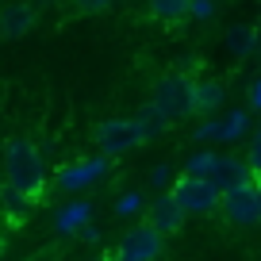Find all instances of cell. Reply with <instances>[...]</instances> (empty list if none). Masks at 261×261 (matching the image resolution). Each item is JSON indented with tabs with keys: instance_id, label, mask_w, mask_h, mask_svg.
Returning <instances> with one entry per match:
<instances>
[{
	"instance_id": "obj_1",
	"label": "cell",
	"mask_w": 261,
	"mask_h": 261,
	"mask_svg": "<svg viewBox=\"0 0 261 261\" xmlns=\"http://www.w3.org/2000/svg\"><path fill=\"white\" fill-rule=\"evenodd\" d=\"M4 185L23 192L27 200H39L46 192V162H42L35 142H27V139L4 142Z\"/></svg>"
},
{
	"instance_id": "obj_2",
	"label": "cell",
	"mask_w": 261,
	"mask_h": 261,
	"mask_svg": "<svg viewBox=\"0 0 261 261\" xmlns=\"http://www.w3.org/2000/svg\"><path fill=\"white\" fill-rule=\"evenodd\" d=\"M185 173H188V177H200V180H212L219 192H230V188L250 185V180H253L250 165H246L242 158H234V154H215V150H200L196 158H188Z\"/></svg>"
},
{
	"instance_id": "obj_3",
	"label": "cell",
	"mask_w": 261,
	"mask_h": 261,
	"mask_svg": "<svg viewBox=\"0 0 261 261\" xmlns=\"http://www.w3.org/2000/svg\"><path fill=\"white\" fill-rule=\"evenodd\" d=\"M192 89H196V81L188 73H162L158 85H154L150 104L169 123H177V119H185V115H192Z\"/></svg>"
},
{
	"instance_id": "obj_4",
	"label": "cell",
	"mask_w": 261,
	"mask_h": 261,
	"mask_svg": "<svg viewBox=\"0 0 261 261\" xmlns=\"http://www.w3.org/2000/svg\"><path fill=\"white\" fill-rule=\"evenodd\" d=\"M173 204L180 207L185 215H215L223 207V192L212 185V180H200V177H188L180 173L173 180Z\"/></svg>"
},
{
	"instance_id": "obj_5",
	"label": "cell",
	"mask_w": 261,
	"mask_h": 261,
	"mask_svg": "<svg viewBox=\"0 0 261 261\" xmlns=\"http://www.w3.org/2000/svg\"><path fill=\"white\" fill-rule=\"evenodd\" d=\"M92 142H96L100 158H119V154H130L135 146H142L146 139H142L139 119L130 115V119H104V123H96Z\"/></svg>"
},
{
	"instance_id": "obj_6",
	"label": "cell",
	"mask_w": 261,
	"mask_h": 261,
	"mask_svg": "<svg viewBox=\"0 0 261 261\" xmlns=\"http://www.w3.org/2000/svg\"><path fill=\"white\" fill-rule=\"evenodd\" d=\"M223 219L230 227H257L261 223V192H257V180L250 185H238L230 192H223Z\"/></svg>"
},
{
	"instance_id": "obj_7",
	"label": "cell",
	"mask_w": 261,
	"mask_h": 261,
	"mask_svg": "<svg viewBox=\"0 0 261 261\" xmlns=\"http://www.w3.org/2000/svg\"><path fill=\"white\" fill-rule=\"evenodd\" d=\"M162 250H165V238L158 234L150 223H139V227H130L127 234L119 238L115 257H119V261H158Z\"/></svg>"
},
{
	"instance_id": "obj_8",
	"label": "cell",
	"mask_w": 261,
	"mask_h": 261,
	"mask_svg": "<svg viewBox=\"0 0 261 261\" xmlns=\"http://www.w3.org/2000/svg\"><path fill=\"white\" fill-rule=\"evenodd\" d=\"M108 173V158H81V162L73 165H65L62 173H58V188H65V192H77V188L85 185H96L100 177Z\"/></svg>"
},
{
	"instance_id": "obj_9",
	"label": "cell",
	"mask_w": 261,
	"mask_h": 261,
	"mask_svg": "<svg viewBox=\"0 0 261 261\" xmlns=\"http://www.w3.org/2000/svg\"><path fill=\"white\" fill-rule=\"evenodd\" d=\"M39 19L35 4H0V39H23Z\"/></svg>"
},
{
	"instance_id": "obj_10",
	"label": "cell",
	"mask_w": 261,
	"mask_h": 261,
	"mask_svg": "<svg viewBox=\"0 0 261 261\" xmlns=\"http://www.w3.org/2000/svg\"><path fill=\"white\" fill-rule=\"evenodd\" d=\"M185 219H188V215L180 212L177 204H173V196H162V200H154V204L146 207V223H150V227H154L162 238H169V234H180Z\"/></svg>"
},
{
	"instance_id": "obj_11",
	"label": "cell",
	"mask_w": 261,
	"mask_h": 261,
	"mask_svg": "<svg viewBox=\"0 0 261 261\" xmlns=\"http://www.w3.org/2000/svg\"><path fill=\"white\" fill-rule=\"evenodd\" d=\"M223 100H227L223 81H215V77H200L196 89H192V115H215L223 108Z\"/></svg>"
},
{
	"instance_id": "obj_12",
	"label": "cell",
	"mask_w": 261,
	"mask_h": 261,
	"mask_svg": "<svg viewBox=\"0 0 261 261\" xmlns=\"http://www.w3.org/2000/svg\"><path fill=\"white\" fill-rule=\"evenodd\" d=\"M89 223H92V204H85V200H73L69 207H62L58 212V219H54V227L62 230V234H77V230H89Z\"/></svg>"
},
{
	"instance_id": "obj_13",
	"label": "cell",
	"mask_w": 261,
	"mask_h": 261,
	"mask_svg": "<svg viewBox=\"0 0 261 261\" xmlns=\"http://www.w3.org/2000/svg\"><path fill=\"white\" fill-rule=\"evenodd\" d=\"M146 12L154 19H162V23H185L188 19V0H154Z\"/></svg>"
},
{
	"instance_id": "obj_14",
	"label": "cell",
	"mask_w": 261,
	"mask_h": 261,
	"mask_svg": "<svg viewBox=\"0 0 261 261\" xmlns=\"http://www.w3.org/2000/svg\"><path fill=\"white\" fill-rule=\"evenodd\" d=\"M135 119H139V127H142V139H146V142H150V139H162L165 130H169V119H165V115L158 112L154 104H146L139 115H135Z\"/></svg>"
},
{
	"instance_id": "obj_15",
	"label": "cell",
	"mask_w": 261,
	"mask_h": 261,
	"mask_svg": "<svg viewBox=\"0 0 261 261\" xmlns=\"http://www.w3.org/2000/svg\"><path fill=\"white\" fill-rule=\"evenodd\" d=\"M31 204H35V200H27V196H23V192H16V188H8V185L0 188V212L8 215L12 223L23 219V215L31 212Z\"/></svg>"
},
{
	"instance_id": "obj_16",
	"label": "cell",
	"mask_w": 261,
	"mask_h": 261,
	"mask_svg": "<svg viewBox=\"0 0 261 261\" xmlns=\"http://www.w3.org/2000/svg\"><path fill=\"white\" fill-rule=\"evenodd\" d=\"M227 46L234 50V54H250L253 46H257V31L253 27H230V35H227Z\"/></svg>"
},
{
	"instance_id": "obj_17",
	"label": "cell",
	"mask_w": 261,
	"mask_h": 261,
	"mask_svg": "<svg viewBox=\"0 0 261 261\" xmlns=\"http://www.w3.org/2000/svg\"><path fill=\"white\" fill-rule=\"evenodd\" d=\"M246 127H250V115H246V112H230L227 119L219 123V139L223 142H234V139H242V135H246Z\"/></svg>"
},
{
	"instance_id": "obj_18",
	"label": "cell",
	"mask_w": 261,
	"mask_h": 261,
	"mask_svg": "<svg viewBox=\"0 0 261 261\" xmlns=\"http://www.w3.org/2000/svg\"><path fill=\"white\" fill-rule=\"evenodd\" d=\"M142 207V196L139 192H127V196H119V200H115V215H123V219H127V215H135Z\"/></svg>"
},
{
	"instance_id": "obj_19",
	"label": "cell",
	"mask_w": 261,
	"mask_h": 261,
	"mask_svg": "<svg viewBox=\"0 0 261 261\" xmlns=\"http://www.w3.org/2000/svg\"><path fill=\"white\" fill-rule=\"evenodd\" d=\"M215 4H207V0H196V4H188V19H212L215 16Z\"/></svg>"
},
{
	"instance_id": "obj_20",
	"label": "cell",
	"mask_w": 261,
	"mask_h": 261,
	"mask_svg": "<svg viewBox=\"0 0 261 261\" xmlns=\"http://www.w3.org/2000/svg\"><path fill=\"white\" fill-rule=\"evenodd\" d=\"M246 165H250V173H253V180H261V139H253V146H250V154H246Z\"/></svg>"
},
{
	"instance_id": "obj_21",
	"label": "cell",
	"mask_w": 261,
	"mask_h": 261,
	"mask_svg": "<svg viewBox=\"0 0 261 261\" xmlns=\"http://www.w3.org/2000/svg\"><path fill=\"white\" fill-rule=\"evenodd\" d=\"M169 165H158V169H154V180H150V185H165V180H169Z\"/></svg>"
},
{
	"instance_id": "obj_22",
	"label": "cell",
	"mask_w": 261,
	"mask_h": 261,
	"mask_svg": "<svg viewBox=\"0 0 261 261\" xmlns=\"http://www.w3.org/2000/svg\"><path fill=\"white\" fill-rule=\"evenodd\" d=\"M250 108H257V112H261V81L250 89Z\"/></svg>"
},
{
	"instance_id": "obj_23",
	"label": "cell",
	"mask_w": 261,
	"mask_h": 261,
	"mask_svg": "<svg viewBox=\"0 0 261 261\" xmlns=\"http://www.w3.org/2000/svg\"><path fill=\"white\" fill-rule=\"evenodd\" d=\"M108 261H119V257H108Z\"/></svg>"
},
{
	"instance_id": "obj_24",
	"label": "cell",
	"mask_w": 261,
	"mask_h": 261,
	"mask_svg": "<svg viewBox=\"0 0 261 261\" xmlns=\"http://www.w3.org/2000/svg\"><path fill=\"white\" fill-rule=\"evenodd\" d=\"M257 192H261V180H257Z\"/></svg>"
},
{
	"instance_id": "obj_25",
	"label": "cell",
	"mask_w": 261,
	"mask_h": 261,
	"mask_svg": "<svg viewBox=\"0 0 261 261\" xmlns=\"http://www.w3.org/2000/svg\"><path fill=\"white\" fill-rule=\"evenodd\" d=\"M0 253H4V246H0Z\"/></svg>"
},
{
	"instance_id": "obj_26",
	"label": "cell",
	"mask_w": 261,
	"mask_h": 261,
	"mask_svg": "<svg viewBox=\"0 0 261 261\" xmlns=\"http://www.w3.org/2000/svg\"><path fill=\"white\" fill-rule=\"evenodd\" d=\"M0 188H4V185H0Z\"/></svg>"
}]
</instances>
